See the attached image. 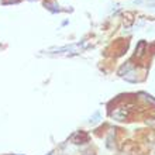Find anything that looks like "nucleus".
<instances>
[{"mask_svg":"<svg viewBox=\"0 0 155 155\" xmlns=\"http://www.w3.org/2000/svg\"><path fill=\"white\" fill-rule=\"evenodd\" d=\"M72 140H73V143L75 144H83V143H86L88 141V135L83 133H78L75 134L73 137H72Z\"/></svg>","mask_w":155,"mask_h":155,"instance_id":"obj_1","label":"nucleus"}]
</instances>
